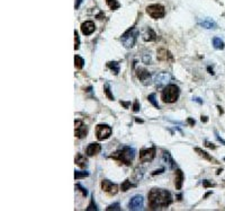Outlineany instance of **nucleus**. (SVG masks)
I'll use <instances>...</instances> for the list:
<instances>
[{
  "mask_svg": "<svg viewBox=\"0 0 225 211\" xmlns=\"http://www.w3.org/2000/svg\"><path fill=\"white\" fill-rule=\"evenodd\" d=\"M149 207L151 210L165 209L172 202V195L169 191L162 189H152L149 194Z\"/></svg>",
  "mask_w": 225,
  "mask_h": 211,
  "instance_id": "obj_1",
  "label": "nucleus"
},
{
  "mask_svg": "<svg viewBox=\"0 0 225 211\" xmlns=\"http://www.w3.org/2000/svg\"><path fill=\"white\" fill-rule=\"evenodd\" d=\"M134 156H135V150L133 148H131L128 146H123L121 149L114 152L110 157L112 159L122 161L126 166H131L134 159Z\"/></svg>",
  "mask_w": 225,
  "mask_h": 211,
  "instance_id": "obj_2",
  "label": "nucleus"
},
{
  "mask_svg": "<svg viewBox=\"0 0 225 211\" xmlns=\"http://www.w3.org/2000/svg\"><path fill=\"white\" fill-rule=\"evenodd\" d=\"M179 95H180V89L177 85H167L161 93V100L163 103H174L179 98Z\"/></svg>",
  "mask_w": 225,
  "mask_h": 211,
  "instance_id": "obj_3",
  "label": "nucleus"
},
{
  "mask_svg": "<svg viewBox=\"0 0 225 211\" xmlns=\"http://www.w3.org/2000/svg\"><path fill=\"white\" fill-rule=\"evenodd\" d=\"M138 35H139V31L135 27H131L130 29L127 32H125V33L123 34V36H122V43H123V45L126 49L133 48L135 45Z\"/></svg>",
  "mask_w": 225,
  "mask_h": 211,
  "instance_id": "obj_4",
  "label": "nucleus"
},
{
  "mask_svg": "<svg viewBox=\"0 0 225 211\" xmlns=\"http://www.w3.org/2000/svg\"><path fill=\"white\" fill-rule=\"evenodd\" d=\"M147 14L153 19H159V18L165 17V9L160 4H153L147 7Z\"/></svg>",
  "mask_w": 225,
  "mask_h": 211,
  "instance_id": "obj_5",
  "label": "nucleus"
},
{
  "mask_svg": "<svg viewBox=\"0 0 225 211\" xmlns=\"http://www.w3.org/2000/svg\"><path fill=\"white\" fill-rule=\"evenodd\" d=\"M96 135L98 140H106L112 135V128L108 124H98L96 127Z\"/></svg>",
  "mask_w": 225,
  "mask_h": 211,
  "instance_id": "obj_6",
  "label": "nucleus"
},
{
  "mask_svg": "<svg viewBox=\"0 0 225 211\" xmlns=\"http://www.w3.org/2000/svg\"><path fill=\"white\" fill-rule=\"evenodd\" d=\"M170 79H171V76L168 72H159V74H156L154 77H153V81L158 87L169 85Z\"/></svg>",
  "mask_w": 225,
  "mask_h": 211,
  "instance_id": "obj_7",
  "label": "nucleus"
},
{
  "mask_svg": "<svg viewBox=\"0 0 225 211\" xmlns=\"http://www.w3.org/2000/svg\"><path fill=\"white\" fill-rule=\"evenodd\" d=\"M143 207H144V199L142 195H134L128 203L130 210H143Z\"/></svg>",
  "mask_w": 225,
  "mask_h": 211,
  "instance_id": "obj_8",
  "label": "nucleus"
},
{
  "mask_svg": "<svg viewBox=\"0 0 225 211\" xmlns=\"http://www.w3.org/2000/svg\"><path fill=\"white\" fill-rule=\"evenodd\" d=\"M100 185H101V190L109 195H115L117 192H118V186L116 185L115 183L108 181V179L101 181V184H100Z\"/></svg>",
  "mask_w": 225,
  "mask_h": 211,
  "instance_id": "obj_9",
  "label": "nucleus"
},
{
  "mask_svg": "<svg viewBox=\"0 0 225 211\" xmlns=\"http://www.w3.org/2000/svg\"><path fill=\"white\" fill-rule=\"evenodd\" d=\"M156 157V147L149 148V149H143L140 151V161L145 163V161H151Z\"/></svg>",
  "mask_w": 225,
  "mask_h": 211,
  "instance_id": "obj_10",
  "label": "nucleus"
},
{
  "mask_svg": "<svg viewBox=\"0 0 225 211\" xmlns=\"http://www.w3.org/2000/svg\"><path fill=\"white\" fill-rule=\"evenodd\" d=\"M74 125H76V132H74L76 137L79 138V139L85 138L87 135V133H88V129H87V127L83 124V122L80 121V120H76Z\"/></svg>",
  "mask_w": 225,
  "mask_h": 211,
  "instance_id": "obj_11",
  "label": "nucleus"
},
{
  "mask_svg": "<svg viewBox=\"0 0 225 211\" xmlns=\"http://www.w3.org/2000/svg\"><path fill=\"white\" fill-rule=\"evenodd\" d=\"M96 29V25L94 22L91 20H86L81 24V32L83 35H90L95 32Z\"/></svg>",
  "mask_w": 225,
  "mask_h": 211,
  "instance_id": "obj_12",
  "label": "nucleus"
},
{
  "mask_svg": "<svg viewBox=\"0 0 225 211\" xmlns=\"http://www.w3.org/2000/svg\"><path fill=\"white\" fill-rule=\"evenodd\" d=\"M198 24L201 27L206 28V29H214L217 27V24L212 19V18H203V19H198Z\"/></svg>",
  "mask_w": 225,
  "mask_h": 211,
  "instance_id": "obj_13",
  "label": "nucleus"
},
{
  "mask_svg": "<svg viewBox=\"0 0 225 211\" xmlns=\"http://www.w3.org/2000/svg\"><path fill=\"white\" fill-rule=\"evenodd\" d=\"M101 150V146L99 144H90L88 147H87L86 149V154L87 156H89V157H92V156H95V155H98L99 152Z\"/></svg>",
  "mask_w": 225,
  "mask_h": 211,
  "instance_id": "obj_14",
  "label": "nucleus"
},
{
  "mask_svg": "<svg viewBox=\"0 0 225 211\" xmlns=\"http://www.w3.org/2000/svg\"><path fill=\"white\" fill-rule=\"evenodd\" d=\"M158 59L160 61H169V60H172L173 57L167 49L161 48V49L158 50Z\"/></svg>",
  "mask_w": 225,
  "mask_h": 211,
  "instance_id": "obj_15",
  "label": "nucleus"
},
{
  "mask_svg": "<svg viewBox=\"0 0 225 211\" xmlns=\"http://www.w3.org/2000/svg\"><path fill=\"white\" fill-rule=\"evenodd\" d=\"M183 179H185V176H183L182 170L181 169H177L176 170V176H174V186H176L177 190H181Z\"/></svg>",
  "mask_w": 225,
  "mask_h": 211,
  "instance_id": "obj_16",
  "label": "nucleus"
},
{
  "mask_svg": "<svg viewBox=\"0 0 225 211\" xmlns=\"http://www.w3.org/2000/svg\"><path fill=\"white\" fill-rule=\"evenodd\" d=\"M162 157H163V161H165V163L168 165V168L169 169H174L176 168V161H173L172 156H171V154H170V152L163 150V152H162Z\"/></svg>",
  "mask_w": 225,
  "mask_h": 211,
  "instance_id": "obj_17",
  "label": "nucleus"
},
{
  "mask_svg": "<svg viewBox=\"0 0 225 211\" xmlns=\"http://www.w3.org/2000/svg\"><path fill=\"white\" fill-rule=\"evenodd\" d=\"M76 164L78 165L79 167H81V168H85L87 166V164H88V161H87L86 156H83L82 154H78L77 156H76Z\"/></svg>",
  "mask_w": 225,
  "mask_h": 211,
  "instance_id": "obj_18",
  "label": "nucleus"
},
{
  "mask_svg": "<svg viewBox=\"0 0 225 211\" xmlns=\"http://www.w3.org/2000/svg\"><path fill=\"white\" fill-rule=\"evenodd\" d=\"M136 77L139 78L141 81H144V80H147V78L150 77V74H149V71H147V69L139 68V69L136 70Z\"/></svg>",
  "mask_w": 225,
  "mask_h": 211,
  "instance_id": "obj_19",
  "label": "nucleus"
},
{
  "mask_svg": "<svg viewBox=\"0 0 225 211\" xmlns=\"http://www.w3.org/2000/svg\"><path fill=\"white\" fill-rule=\"evenodd\" d=\"M107 67L109 68L112 72H114V75H118V72H119V63H118V62H116V61H110V62L107 63Z\"/></svg>",
  "mask_w": 225,
  "mask_h": 211,
  "instance_id": "obj_20",
  "label": "nucleus"
},
{
  "mask_svg": "<svg viewBox=\"0 0 225 211\" xmlns=\"http://www.w3.org/2000/svg\"><path fill=\"white\" fill-rule=\"evenodd\" d=\"M213 45H214V48L217 49V50H223L225 46L224 42H223V40L221 37H214L213 39Z\"/></svg>",
  "mask_w": 225,
  "mask_h": 211,
  "instance_id": "obj_21",
  "label": "nucleus"
},
{
  "mask_svg": "<svg viewBox=\"0 0 225 211\" xmlns=\"http://www.w3.org/2000/svg\"><path fill=\"white\" fill-rule=\"evenodd\" d=\"M195 151L198 152V155L200 157H203V158H205L206 161H214V158L212 157V156H209L207 152L204 151V150H201L200 148H195Z\"/></svg>",
  "mask_w": 225,
  "mask_h": 211,
  "instance_id": "obj_22",
  "label": "nucleus"
},
{
  "mask_svg": "<svg viewBox=\"0 0 225 211\" xmlns=\"http://www.w3.org/2000/svg\"><path fill=\"white\" fill-rule=\"evenodd\" d=\"M106 4L107 6L110 9L115 10V9H118L121 7V4L118 2V0H106Z\"/></svg>",
  "mask_w": 225,
  "mask_h": 211,
  "instance_id": "obj_23",
  "label": "nucleus"
},
{
  "mask_svg": "<svg viewBox=\"0 0 225 211\" xmlns=\"http://www.w3.org/2000/svg\"><path fill=\"white\" fill-rule=\"evenodd\" d=\"M74 66H76L77 69H82L83 66H85V60L79 55H76L74 57Z\"/></svg>",
  "mask_w": 225,
  "mask_h": 211,
  "instance_id": "obj_24",
  "label": "nucleus"
},
{
  "mask_svg": "<svg viewBox=\"0 0 225 211\" xmlns=\"http://www.w3.org/2000/svg\"><path fill=\"white\" fill-rule=\"evenodd\" d=\"M156 32H154L152 28H149V29H147V37H145V40H147V41H156Z\"/></svg>",
  "mask_w": 225,
  "mask_h": 211,
  "instance_id": "obj_25",
  "label": "nucleus"
},
{
  "mask_svg": "<svg viewBox=\"0 0 225 211\" xmlns=\"http://www.w3.org/2000/svg\"><path fill=\"white\" fill-rule=\"evenodd\" d=\"M147 100L149 102L154 106L156 109H160V106H159V104H158V102H156V94H151V95H149L147 96Z\"/></svg>",
  "mask_w": 225,
  "mask_h": 211,
  "instance_id": "obj_26",
  "label": "nucleus"
},
{
  "mask_svg": "<svg viewBox=\"0 0 225 211\" xmlns=\"http://www.w3.org/2000/svg\"><path fill=\"white\" fill-rule=\"evenodd\" d=\"M132 186H134L132 183H131V181L130 179H126V181H124L123 182V184H122L121 186V189H122V191H124V192H126L127 190H130Z\"/></svg>",
  "mask_w": 225,
  "mask_h": 211,
  "instance_id": "obj_27",
  "label": "nucleus"
},
{
  "mask_svg": "<svg viewBox=\"0 0 225 211\" xmlns=\"http://www.w3.org/2000/svg\"><path fill=\"white\" fill-rule=\"evenodd\" d=\"M143 174H144V169L143 168H138L135 169V174H134V178L136 179V181H140L141 178L143 177Z\"/></svg>",
  "mask_w": 225,
  "mask_h": 211,
  "instance_id": "obj_28",
  "label": "nucleus"
},
{
  "mask_svg": "<svg viewBox=\"0 0 225 211\" xmlns=\"http://www.w3.org/2000/svg\"><path fill=\"white\" fill-rule=\"evenodd\" d=\"M89 175V173L88 172H74V178L76 179H80V178H83V177H87Z\"/></svg>",
  "mask_w": 225,
  "mask_h": 211,
  "instance_id": "obj_29",
  "label": "nucleus"
},
{
  "mask_svg": "<svg viewBox=\"0 0 225 211\" xmlns=\"http://www.w3.org/2000/svg\"><path fill=\"white\" fill-rule=\"evenodd\" d=\"M105 93H106V96L108 97V100L114 101V95H112V92H110V88H109V86H108V85H106V86H105Z\"/></svg>",
  "mask_w": 225,
  "mask_h": 211,
  "instance_id": "obj_30",
  "label": "nucleus"
},
{
  "mask_svg": "<svg viewBox=\"0 0 225 211\" xmlns=\"http://www.w3.org/2000/svg\"><path fill=\"white\" fill-rule=\"evenodd\" d=\"M79 45H80V39H79V34L77 31H74V50H78Z\"/></svg>",
  "mask_w": 225,
  "mask_h": 211,
  "instance_id": "obj_31",
  "label": "nucleus"
},
{
  "mask_svg": "<svg viewBox=\"0 0 225 211\" xmlns=\"http://www.w3.org/2000/svg\"><path fill=\"white\" fill-rule=\"evenodd\" d=\"M107 210H121V205H119V203H114V204H110V205H108V208H107Z\"/></svg>",
  "mask_w": 225,
  "mask_h": 211,
  "instance_id": "obj_32",
  "label": "nucleus"
},
{
  "mask_svg": "<svg viewBox=\"0 0 225 211\" xmlns=\"http://www.w3.org/2000/svg\"><path fill=\"white\" fill-rule=\"evenodd\" d=\"M76 189H79V190H80V191L82 192V194L85 195V196H86V195L88 194V191H87V189H85L83 186H81L80 184H77V185H76Z\"/></svg>",
  "mask_w": 225,
  "mask_h": 211,
  "instance_id": "obj_33",
  "label": "nucleus"
},
{
  "mask_svg": "<svg viewBox=\"0 0 225 211\" xmlns=\"http://www.w3.org/2000/svg\"><path fill=\"white\" fill-rule=\"evenodd\" d=\"M87 210H97V207H96V203H95V201H94V198H92L91 202L89 204V207L87 208Z\"/></svg>",
  "mask_w": 225,
  "mask_h": 211,
  "instance_id": "obj_34",
  "label": "nucleus"
},
{
  "mask_svg": "<svg viewBox=\"0 0 225 211\" xmlns=\"http://www.w3.org/2000/svg\"><path fill=\"white\" fill-rule=\"evenodd\" d=\"M133 111H134V112H139V111H140V105H139V102H138V101L134 102V105H133Z\"/></svg>",
  "mask_w": 225,
  "mask_h": 211,
  "instance_id": "obj_35",
  "label": "nucleus"
},
{
  "mask_svg": "<svg viewBox=\"0 0 225 211\" xmlns=\"http://www.w3.org/2000/svg\"><path fill=\"white\" fill-rule=\"evenodd\" d=\"M215 137H216V139L218 140V141H219V142H222L223 144H225V140L223 139V138H221V137H219V135L217 133L216 131H215Z\"/></svg>",
  "mask_w": 225,
  "mask_h": 211,
  "instance_id": "obj_36",
  "label": "nucleus"
},
{
  "mask_svg": "<svg viewBox=\"0 0 225 211\" xmlns=\"http://www.w3.org/2000/svg\"><path fill=\"white\" fill-rule=\"evenodd\" d=\"M205 146H206L207 148H210V149H215V146L213 144H210L209 141H205Z\"/></svg>",
  "mask_w": 225,
  "mask_h": 211,
  "instance_id": "obj_37",
  "label": "nucleus"
},
{
  "mask_svg": "<svg viewBox=\"0 0 225 211\" xmlns=\"http://www.w3.org/2000/svg\"><path fill=\"white\" fill-rule=\"evenodd\" d=\"M81 2H82V0H76V5H74V8H76V9L79 8V6L81 5Z\"/></svg>",
  "mask_w": 225,
  "mask_h": 211,
  "instance_id": "obj_38",
  "label": "nucleus"
},
{
  "mask_svg": "<svg viewBox=\"0 0 225 211\" xmlns=\"http://www.w3.org/2000/svg\"><path fill=\"white\" fill-rule=\"evenodd\" d=\"M162 172H163V168L159 169V170H154V172L152 173V175H156V174H161Z\"/></svg>",
  "mask_w": 225,
  "mask_h": 211,
  "instance_id": "obj_39",
  "label": "nucleus"
},
{
  "mask_svg": "<svg viewBox=\"0 0 225 211\" xmlns=\"http://www.w3.org/2000/svg\"><path fill=\"white\" fill-rule=\"evenodd\" d=\"M188 123H189L190 125H194V124H195V120H192V118H188Z\"/></svg>",
  "mask_w": 225,
  "mask_h": 211,
  "instance_id": "obj_40",
  "label": "nucleus"
},
{
  "mask_svg": "<svg viewBox=\"0 0 225 211\" xmlns=\"http://www.w3.org/2000/svg\"><path fill=\"white\" fill-rule=\"evenodd\" d=\"M203 184H204V186H206V187H207V186H212V184H210L209 182H207V181H204Z\"/></svg>",
  "mask_w": 225,
  "mask_h": 211,
  "instance_id": "obj_41",
  "label": "nucleus"
},
{
  "mask_svg": "<svg viewBox=\"0 0 225 211\" xmlns=\"http://www.w3.org/2000/svg\"><path fill=\"white\" fill-rule=\"evenodd\" d=\"M207 116H201V121H204V122H207Z\"/></svg>",
  "mask_w": 225,
  "mask_h": 211,
  "instance_id": "obj_42",
  "label": "nucleus"
},
{
  "mask_svg": "<svg viewBox=\"0 0 225 211\" xmlns=\"http://www.w3.org/2000/svg\"><path fill=\"white\" fill-rule=\"evenodd\" d=\"M195 101L198 102L199 104H203V101H200V98H195Z\"/></svg>",
  "mask_w": 225,
  "mask_h": 211,
  "instance_id": "obj_43",
  "label": "nucleus"
},
{
  "mask_svg": "<svg viewBox=\"0 0 225 211\" xmlns=\"http://www.w3.org/2000/svg\"><path fill=\"white\" fill-rule=\"evenodd\" d=\"M122 104H123V105H124V106H125V107H127V106H128V104H130V103H123V102H122Z\"/></svg>",
  "mask_w": 225,
  "mask_h": 211,
  "instance_id": "obj_44",
  "label": "nucleus"
},
{
  "mask_svg": "<svg viewBox=\"0 0 225 211\" xmlns=\"http://www.w3.org/2000/svg\"><path fill=\"white\" fill-rule=\"evenodd\" d=\"M224 161H225V159H224Z\"/></svg>",
  "mask_w": 225,
  "mask_h": 211,
  "instance_id": "obj_45",
  "label": "nucleus"
}]
</instances>
